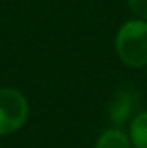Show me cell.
<instances>
[{
	"label": "cell",
	"instance_id": "277c9868",
	"mask_svg": "<svg viewBox=\"0 0 147 148\" xmlns=\"http://www.w3.org/2000/svg\"><path fill=\"white\" fill-rule=\"evenodd\" d=\"M94 148H133L130 136L121 131L119 127H112V129H106L101 133V136L95 141Z\"/></svg>",
	"mask_w": 147,
	"mask_h": 148
},
{
	"label": "cell",
	"instance_id": "7a4b0ae2",
	"mask_svg": "<svg viewBox=\"0 0 147 148\" xmlns=\"http://www.w3.org/2000/svg\"><path fill=\"white\" fill-rule=\"evenodd\" d=\"M28 100L16 88H0V136L19 131L28 119Z\"/></svg>",
	"mask_w": 147,
	"mask_h": 148
},
{
	"label": "cell",
	"instance_id": "6da1fadb",
	"mask_svg": "<svg viewBox=\"0 0 147 148\" xmlns=\"http://www.w3.org/2000/svg\"><path fill=\"white\" fill-rule=\"evenodd\" d=\"M116 53L119 60L132 67L142 69L147 66V21L130 19L121 24L116 33Z\"/></svg>",
	"mask_w": 147,
	"mask_h": 148
},
{
	"label": "cell",
	"instance_id": "5b68a950",
	"mask_svg": "<svg viewBox=\"0 0 147 148\" xmlns=\"http://www.w3.org/2000/svg\"><path fill=\"white\" fill-rule=\"evenodd\" d=\"M128 136L133 148H147V110L139 112L132 119Z\"/></svg>",
	"mask_w": 147,
	"mask_h": 148
},
{
	"label": "cell",
	"instance_id": "3957f363",
	"mask_svg": "<svg viewBox=\"0 0 147 148\" xmlns=\"http://www.w3.org/2000/svg\"><path fill=\"white\" fill-rule=\"evenodd\" d=\"M137 103H139L137 93L130 90H118L109 102V109H107L109 119L116 126H121L123 122L128 121L130 114L135 110Z\"/></svg>",
	"mask_w": 147,
	"mask_h": 148
},
{
	"label": "cell",
	"instance_id": "8992f818",
	"mask_svg": "<svg viewBox=\"0 0 147 148\" xmlns=\"http://www.w3.org/2000/svg\"><path fill=\"white\" fill-rule=\"evenodd\" d=\"M128 7L132 10V14L137 19H144L147 21V0H126Z\"/></svg>",
	"mask_w": 147,
	"mask_h": 148
}]
</instances>
